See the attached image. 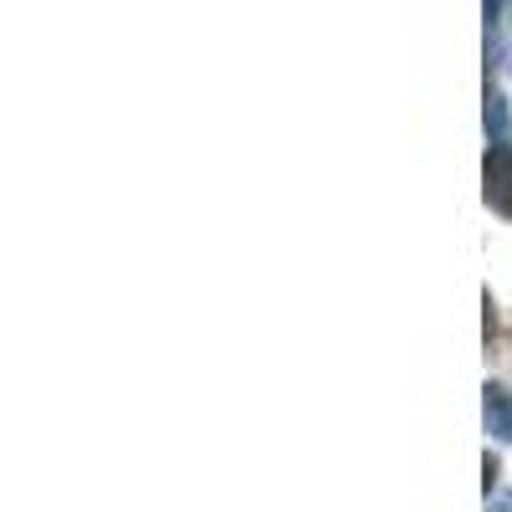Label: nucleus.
Segmentation results:
<instances>
[{"mask_svg":"<svg viewBox=\"0 0 512 512\" xmlns=\"http://www.w3.org/2000/svg\"><path fill=\"white\" fill-rule=\"evenodd\" d=\"M487 205L512 216V144L487 149Z\"/></svg>","mask_w":512,"mask_h":512,"instance_id":"1","label":"nucleus"},{"mask_svg":"<svg viewBox=\"0 0 512 512\" xmlns=\"http://www.w3.org/2000/svg\"><path fill=\"white\" fill-rule=\"evenodd\" d=\"M487 425L497 431V441H512V395L502 384H487Z\"/></svg>","mask_w":512,"mask_h":512,"instance_id":"2","label":"nucleus"},{"mask_svg":"<svg viewBox=\"0 0 512 512\" xmlns=\"http://www.w3.org/2000/svg\"><path fill=\"white\" fill-rule=\"evenodd\" d=\"M487 134H492V144H507V108H502V98L487 103Z\"/></svg>","mask_w":512,"mask_h":512,"instance_id":"3","label":"nucleus"},{"mask_svg":"<svg viewBox=\"0 0 512 512\" xmlns=\"http://www.w3.org/2000/svg\"><path fill=\"white\" fill-rule=\"evenodd\" d=\"M492 512H512V492H507V497H497V502H492Z\"/></svg>","mask_w":512,"mask_h":512,"instance_id":"4","label":"nucleus"}]
</instances>
